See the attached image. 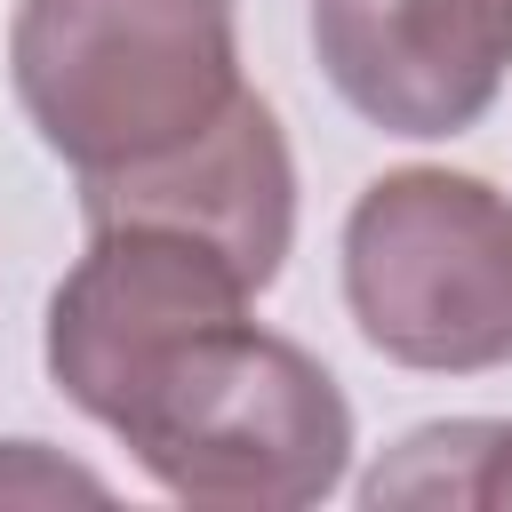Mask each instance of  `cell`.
Segmentation results:
<instances>
[{
	"label": "cell",
	"instance_id": "cell-3",
	"mask_svg": "<svg viewBox=\"0 0 512 512\" xmlns=\"http://www.w3.org/2000/svg\"><path fill=\"white\" fill-rule=\"evenodd\" d=\"M344 304L416 376L512 360V200L464 168H384L344 216Z\"/></svg>",
	"mask_w": 512,
	"mask_h": 512
},
{
	"label": "cell",
	"instance_id": "cell-2",
	"mask_svg": "<svg viewBox=\"0 0 512 512\" xmlns=\"http://www.w3.org/2000/svg\"><path fill=\"white\" fill-rule=\"evenodd\" d=\"M8 80L80 184L176 160L248 96L232 0H16Z\"/></svg>",
	"mask_w": 512,
	"mask_h": 512
},
{
	"label": "cell",
	"instance_id": "cell-5",
	"mask_svg": "<svg viewBox=\"0 0 512 512\" xmlns=\"http://www.w3.org/2000/svg\"><path fill=\"white\" fill-rule=\"evenodd\" d=\"M80 224L88 232L96 224H168V232L224 248L256 288H272L288 264V240H296V160H288L280 112L248 88L176 160L136 168V176H88Z\"/></svg>",
	"mask_w": 512,
	"mask_h": 512
},
{
	"label": "cell",
	"instance_id": "cell-4",
	"mask_svg": "<svg viewBox=\"0 0 512 512\" xmlns=\"http://www.w3.org/2000/svg\"><path fill=\"white\" fill-rule=\"evenodd\" d=\"M328 88L384 136H464L512 72V0H312Z\"/></svg>",
	"mask_w": 512,
	"mask_h": 512
},
{
	"label": "cell",
	"instance_id": "cell-1",
	"mask_svg": "<svg viewBox=\"0 0 512 512\" xmlns=\"http://www.w3.org/2000/svg\"><path fill=\"white\" fill-rule=\"evenodd\" d=\"M264 288L168 224H96L48 296V376L168 496L304 512L344 488L352 400L296 344L248 320Z\"/></svg>",
	"mask_w": 512,
	"mask_h": 512
},
{
	"label": "cell",
	"instance_id": "cell-6",
	"mask_svg": "<svg viewBox=\"0 0 512 512\" xmlns=\"http://www.w3.org/2000/svg\"><path fill=\"white\" fill-rule=\"evenodd\" d=\"M360 496L384 504H512V416H456V424H424L408 432L368 480Z\"/></svg>",
	"mask_w": 512,
	"mask_h": 512
}]
</instances>
